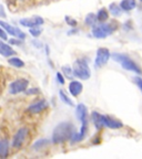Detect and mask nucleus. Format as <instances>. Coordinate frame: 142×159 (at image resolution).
I'll use <instances>...</instances> for the list:
<instances>
[{
  "instance_id": "22",
  "label": "nucleus",
  "mask_w": 142,
  "mask_h": 159,
  "mask_svg": "<svg viewBox=\"0 0 142 159\" xmlns=\"http://www.w3.org/2000/svg\"><path fill=\"white\" fill-rule=\"evenodd\" d=\"M48 144H49V140H47V139H40V140H38V142H36L33 144L32 148L36 149V150H40V149H42L43 147L47 146Z\"/></svg>"
},
{
  "instance_id": "3",
  "label": "nucleus",
  "mask_w": 142,
  "mask_h": 159,
  "mask_svg": "<svg viewBox=\"0 0 142 159\" xmlns=\"http://www.w3.org/2000/svg\"><path fill=\"white\" fill-rule=\"evenodd\" d=\"M111 57H112V59L115 60V62L119 63L125 70L131 71V72H135V73H137V74H142L141 69H140V67L135 64V61L130 59L128 55L121 54V53H113Z\"/></svg>"
},
{
  "instance_id": "15",
  "label": "nucleus",
  "mask_w": 142,
  "mask_h": 159,
  "mask_svg": "<svg viewBox=\"0 0 142 159\" xmlns=\"http://www.w3.org/2000/svg\"><path fill=\"white\" fill-rule=\"evenodd\" d=\"M83 85L78 81H71L69 84V92L72 96H78L80 93L82 92Z\"/></svg>"
},
{
  "instance_id": "8",
  "label": "nucleus",
  "mask_w": 142,
  "mask_h": 159,
  "mask_svg": "<svg viewBox=\"0 0 142 159\" xmlns=\"http://www.w3.org/2000/svg\"><path fill=\"white\" fill-rule=\"evenodd\" d=\"M0 25H1V28L5 30L6 32L9 33V34L12 35V37L18 38V39H20V40H23L26 38V34L21 31V30L18 29V28H16V27H12V25H9L8 22L0 21Z\"/></svg>"
},
{
  "instance_id": "16",
  "label": "nucleus",
  "mask_w": 142,
  "mask_h": 159,
  "mask_svg": "<svg viewBox=\"0 0 142 159\" xmlns=\"http://www.w3.org/2000/svg\"><path fill=\"white\" fill-rule=\"evenodd\" d=\"M135 0H122L120 2V8L122 11H130L135 9Z\"/></svg>"
},
{
  "instance_id": "31",
  "label": "nucleus",
  "mask_w": 142,
  "mask_h": 159,
  "mask_svg": "<svg viewBox=\"0 0 142 159\" xmlns=\"http://www.w3.org/2000/svg\"><path fill=\"white\" fill-rule=\"evenodd\" d=\"M38 92H39V89H38L37 87H35V89L27 91V94H35V93H38Z\"/></svg>"
},
{
  "instance_id": "21",
  "label": "nucleus",
  "mask_w": 142,
  "mask_h": 159,
  "mask_svg": "<svg viewBox=\"0 0 142 159\" xmlns=\"http://www.w3.org/2000/svg\"><path fill=\"white\" fill-rule=\"evenodd\" d=\"M108 18H109V13H108L107 9H105V8L100 9L99 12H98V15H97V19L99 20V21H101V22H103V21H105Z\"/></svg>"
},
{
  "instance_id": "18",
  "label": "nucleus",
  "mask_w": 142,
  "mask_h": 159,
  "mask_svg": "<svg viewBox=\"0 0 142 159\" xmlns=\"http://www.w3.org/2000/svg\"><path fill=\"white\" fill-rule=\"evenodd\" d=\"M8 63H9L10 65H12V66H15V67L25 66V62H23L21 59H19V57H10V59L8 60Z\"/></svg>"
},
{
  "instance_id": "24",
  "label": "nucleus",
  "mask_w": 142,
  "mask_h": 159,
  "mask_svg": "<svg viewBox=\"0 0 142 159\" xmlns=\"http://www.w3.org/2000/svg\"><path fill=\"white\" fill-rule=\"evenodd\" d=\"M41 32H42V29H40V28H38V27L30 28V34L32 35V37H35V38L39 37V35L41 34Z\"/></svg>"
},
{
  "instance_id": "5",
  "label": "nucleus",
  "mask_w": 142,
  "mask_h": 159,
  "mask_svg": "<svg viewBox=\"0 0 142 159\" xmlns=\"http://www.w3.org/2000/svg\"><path fill=\"white\" fill-rule=\"evenodd\" d=\"M115 30V27H112V25H105V23H101L99 25H93L92 27V34L95 38L98 39H105L108 35Z\"/></svg>"
},
{
  "instance_id": "2",
  "label": "nucleus",
  "mask_w": 142,
  "mask_h": 159,
  "mask_svg": "<svg viewBox=\"0 0 142 159\" xmlns=\"http://www.w3.org/2000/svg\"><path fill=\"white\" fill-rule=\"evenodd\" d=\"M92 120L97 128L108 127V128L118 129L123 126L122 123L118 119H115L110 116H105V115H101L98 112H92Z\"/></svg>"
},
{
  "instance_id": "17",
  "label": "nucleus",
  "mask_w": 142,
  "mask_h": 159,
  "mask_svg": "<svg viewBox=\"0 0 142 159\" xmlns=\"http://www.w3.org/2000/svg\"><path fill=\"white\" fill-rule=\"evenodd\" d=\"M8 152H9V144L6 139L0 140V157L5 158L8 156Z\"/></svg>"
},
{
  "instance_id": "6",
  "label": "nucleus",
  "mask_w": 142,
  "mask_h": 159,
  "mask_svg": "<svg viewBox=\"0 0 142 159\" xmlns=\"http://www.w3.org/2000/svg\"><path fill=\"white\" fill-rule=\"evenodd\" d=\"M29 85V81L26 79H18L13 81L9 86V92L10 94H19L21 92H25L28 89Z\"/></svg>"
},
{
  "instance_id": "12",
  "label": "nucleus",
  "mask_w": 142,
  "mask_h": 159,
  "mask_svg": "<svg viewBox=\"0 0 142 159\" xmlns=\"http://www.w3.org/2000/svg\"><path fill=\"white\" fill-rule=\"evenodd\" d=\"M76 114H77V117L81 123H86L88 122V109L87 107L83 104H79L77 106V109H76Z\"/></svg>"
},
{
  "instance_id": "29",
  "label": "nucleus",
  "mask_w": 142,
  "mask_h": 159,
  "mask_svg": "<svg viewBox=\"0 0 142 159\" xmlns=\"http://www.w3.org/2000/svg\"><path fill=\"white\" fill-rule=\"evenodd\" d=\"M135 84L140 87V89L142 91V79L141 77H135Z\"/></svg>"
},
{
  "instance_id": "14",
  "label": "nucleus",
  "mask_w": 142,
  "mask_h": 159,
  "mask_svg": "<svg viewBox=\"0 0 142 159\" xmlns=\"http://www.w3.org/2000/svg\"><path fill=\"white\" fill-rule=\"evenodd\" d=\"M87 124H88V122L82 123V127H81V129H80V132L79 133H76V134L73 135L72 138L70 139L71 142L77 143V142H81V140H83V138L86 137V135H87V132H88Z\"/></svg>"
},
{
  "instance_id": "32",
  "label": "nucleus",
  "mask_w": 142,
  "mask_h": 159,
  "mask_svg": "<svg viewBox=\"0 0 142 159\" xmlns=\"http://www.w3.org/2000/svg\"><path fill=\"white\" fill-rule=\"evenodd\" d=\"M141 1H142V0H141Z\"/></svg>"
},
{
  "instance_id": "10",
  "label": "nucleus",
  "mask_w": 142,
  "mask_h": 159,
  "mask_svg": "<svg viewBox=\"0 0 142 159\" xmlns=\"http://www.w3.org/2000/svg\"><path fill=\"white\" fill-rule=\"evenodd\" d=\"M43 19L41 17H32V18H25V19H21L19 21V23L22 27L26 28H36L39 27V25H43Z\"/></svg>"
},
{
  "instance_id": "1",
  "label": "nucleus",
  "mask_w": 142,
  "mask_h": 159,
  "mask_svg": "<svg viewBox=\"0 0 142 159\" xmlns=\"http://www.w3.org/2000/svg\"><path fill=\"white\" fill-rule=\"evenodd\" d=\"M76 127L69 122H62L55 127L52 133L53 144H61L67 140H70L76 134Z\"/></svg>"
},
{
  "instance_id": "27",
  "label": "nucleus",
  "mask_w": 142,
  "mask_h": 159,
  "mask_svg": "<svg viewBox=\"0 0 142 159\" xmlns=\"http://www.w3.org/2000/svg\"><path fill=\"white\" fill-rule=\"evenodd\" d=\"M0 38H1V39H2V40H5V41L8 39V37H7V32H6L5 30H3L1 27H0Z\"/></svg>"
},
{
  "instance_id": "30",
  "label": "nucleus",
  "mask_w": 142,
  "mask_h": 159,
  "mask_svg": "<svg viewBox=\"0 0 142 159\" xmlns=\"http://www.w3.org/2000/svg\"><path fill=\"white\" fill-rule=\"evenodd\" d=\"M57 79L60 84H65V79H63V76L61 75V73H57Z\"/></svg>"
},
{
  "instance_id": "25",
  "label": "nucleus",
  "mask_w": 142,
  "mask_h": 159,
  "mask_svg": "<svg viewBox=\"0 0 142 159\" xmlns=\"http://www.w3.org/2000/svg\"><path fill=\"white\" fill-rule=\"evenodd\" d=\"M62 72L67 75V77H69V79H72L73 72H72V69H71L70 66H62Z\"/></svg>"
},
{
  "instance_id": "7",
  "label": "nucleus",
  "mask_w": 142,
  "mask_h": 159,
  "mask_svg": "<svg viewBox=\"0 0 142 159\" xmlns=\"http://www.w3.org/2000/svg\"><path fill=\"white\" fill-rule=\"evenodd\" d=\"M110 59V51L107 48H100L97 51V57H95V67H101L108 63Z\"/></svg>"
},
{
  "instance_id": "4",
  "label": "nucleus",
  "mask_w": 142,
  "mask_h": 159,
  "mask_svg": "<svg viewBox=\"0 0 142 159\" xmlns=\"http://www.w3.org/2000/svg\"><path fill=\"white\" fill-rule=\"evenodd\" d=\"M73 75L79 77L80 80H88L91 76L89 65L85 60H77L73 64Z\"/></svg>"
},
{
  "instance_id": "19",
  "label": "nucleus",
  "mask_w": 142,
  "mask_h": 159,
  "mask_svg": "<svg viewBox=\"0 0 142 159\" xmlns=\"http://www.w3.org/2000/svg\"><path fill=\"white\" fill-rule=\"evenodd\" d=\"M109 10H110V12L112 13V16H115V17H119V16L121 15V12H122L120 6H118L117 3H111V5L109 6Z\"/></svg>"
},
{
  "instance_id": "28",
  "label": "nucleus",
  "mask_w": 142,
  "mask_h": 159,
  "mask_svg": "<svg viewBox=\"0 0 142 159\" xmlns=\"http://www.w3.org/2000/svg\"><path fill=\"white\" fill-rule=\"evenodd\" d=\"M9 43L10 44H15V45H20L21 44V40H17V39H15V38H13V39H10L9 40Z\"/></svg>"
},
{
  "instance_id": "20",
  "label": "nucleus",
  "mask_w": 142,
  "mask_h": 159,
  "mask_svg": "<svg viewBox=\"0 0 142 159\" xmlns=\"http://www.w3.org/2000/svg\"><path fill=\"white\" fill-rule=\"evenodd\" d=\"M97 21H98L97 15H95V13H89V15L86 17V20H85L86 25H90V27H93V25H95V22H97Z\"/></svg>"
},
{
  "instance_id": "11",
  "label": "nucleus",
  "mask_w": 142,
  "mask_h": 159,
  "mask_svg": "<svg viewBox=\"0 0 142 159\" xmlns=\"http://www.w3.org/2000/svg\"><path fill=\"white\" fill-rule=\"evenodd\" d=\"M48 107V102L45 99H41V101H38V102L31 104L28 107V112L32 113V114H38V113L42 112L43 109H46Z\"/></svg>"
},
{
  "instance_id": "26",
  "label": "nucleus",
  "mask_w": 142,
  "mask_h": 159,
  "mask_svg": "<svg viewBox=\"0 0 142 159\" xmlns=\"http://www.w3.org/2000/svg\"><path fill=\"white\" fill-rule=\"evenodd\" d=\"M66 21H67V23L69 25H71V27H76L77 25V21L73 19H71L70 17H66Z\"/></svg>"
},
{
  "instance_id": "13",
  "label": "nucleus",
  "mask_w": 142,
  "mask_h": 159,
  "mask_svg": "<svg viewBox=\"0 0 142 159\" xmlns=\"http://www.w3.org/2000/svg\"><path fill=\"white\" fill-rule=\"evenodd\" d=\"M15 54H16V51L12 48L10 47L9 44H6L5 42L0 41V55H2V57H10Z\"/></svg>"
},
{
  "instance_id": "9",
  "label": "nucleus",
  "mask_w": 142,
  "mask_h": 159,
  "mask_svg": "<svg viewBox=\"0 0 142 159\" xmlns=\"http://www.w3.org/2000/svg\"><path fill=\"white\" fill-rule=\"evenodd\" d=\"M28 132H29V129L26 128V127H22V128H20L16 135L13 136L12 139V147L13 148H20V147L22 146V144L25 143L26 140V137L28 135Z\"/></svg>"
},
{
  "instance_id": "23",
  "label": "nucleus",
  "mask_w": 142,
  "mask_h": 159,
  "mask_svg": "<svg viewBox=\"0 0 142 159\" xmlns=\"http://www.w3.org/2000/svg\"><path fill=\"white\" fill-rule=\"evenodd\" d=\"M59 95H60V98H61V101L62 102H65L67 105H69V106H75V103L71 101V99L69 98V97L66 95V93L63 92V91H60L59 92Z\"/></svg>"
}]
</instances>
